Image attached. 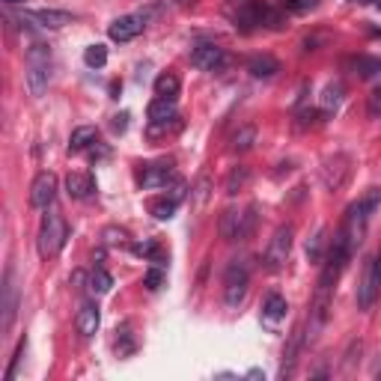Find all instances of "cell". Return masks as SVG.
I'll return each instance as SVG.
<instances>
[{"label": "cell", "instance_id": "cell-23", "mask_svg": "<svg viewBox=\"0 0 381 381\" xmlns=\"http://www.w3.org/2000/svg\"><path fill=\"white\" fill-rule=\"evenodd\" d=\"M95 140H98V131L93 129V125H81V129H75L72 137H69V152H83V149H90Z\"/></svg>", "mask_w": 381, "mask_h": 381}, {"label": "cell", "instance_id": "cell-14", "mask_svg": "<svg viewBox=\"0 0 381 381\" xmlns=\"http://www.w3.org/2000/svg\"><path fill=\"white\" fill-rule=\"evenodd\" d=\"M24 18L36 21L39 27H48V30H60V27L72 24V16H69V12H63V9H27Z\"/></svg>", "mask_w": 381, "mask_h": 381}, {"label": "cell", "instance_id": "cell-24", "mask_svg": "<svg viewBox=\"0 0 381 381\" xmlns=\"http://www.w3.org/2000/svg\"><path fill=\"white\" fill-rule=\"evenodd\" d=\"M247 182H250V167L238 164V167H233V170H230L227 182H223V191H227L230 197H235L238 191H245V188H247Z\"/></svg>", "mask_w": 381, "mask_h": 381}, {"label": "cell", "instance_id": "cell-28", "mask_svg": "<svg viewBox=\"0 0 381 381\" xmlns=\"http://www.w3.org/2000/svg\"><path fill=\"white\" fill-rule=\"evenodd\" d=\"M253 143H257V129H253V125H245V129H242V131H238V134L233 137V143H230V152L242 155V152L253 149Z\"/></svg>", "mask_w": 381, "mask_h": 381}, {"label": "cell", "instance_id": "cell-16", "mask_svg": "<svg viewBox=\"0 0 381 381\" xmlns=\"http://www.w3.org/2000/svg\"><path fill=\"white\" fill-rule=\"evenodd\" d=\"M75 324H78V334H81V336H95L98 324H102V310H98V304H93V301L83 304V307L78 310Z\"/></svg>", "mask_w": 381, "mask_h": 381}, {"label": "cell", "instance_id": "cell-31", "mask_svg": "<svg viewBox=\"0 0 381 381\" xmlns=\"http://www.w3.org/2000/svg\"><path fill=\"white\" fill-rule=\"evenodd\" d=\"M358 206L363 209L366 218H373L375 211H378V206H381V188H366V194L358 200Z\"/></svg>", "mask_w": 381, "mask_h": 381}, {"label": "cell", "instance_id": "cell-20", "mask_svg": "<svg viewBox=\"0 0 381 381\" xmlns=\"http://www.w3.org/2000/svg\"><path fill=\"white\" fill-rule=\"evenodd\" d=\"M247 72H250L253 78L268 81V78H274V75L280 72V63L271 57V54H257V57L247 60Z\"/></svg>", "mask_w": 381, "mask_h": 381}, {"label": "cell", "instance_id": "cell-35", "mask_svg": "<svg viewBox=\"0 0 381 381\" xmlns=\"http://www.w3.org/2000/svg\"><path fill=\"white\" fill-rule=\"evenodd\" d=\"M161 283H164V265H152L143 277V286L155 292V289H161Z\"/></svg>", "mask_w": 381, "mask_h": 381}, {"label": "cell", "instance_id": "cell-2", "mask_svg": "<svg viewBox=\"0 0 381 381\" xmlns=\"http://www.w3.org/2000/svg\"><path fill=\"white\" fill-rule=\"evenodd\" d=\"M27 90L33 98L45 95L48 83H51V48L48 45H33L27 48Z\"/></svg>", "mask_w": 381, "mask_h": 381}, {"label": "cell", "instance_id": "cell-27", "mask_svg": "<svg viewBox=\"0 0 381 381\" xmlns=\"http://www.w3.org/2000/svg\"><path fill=\"white\" fill-rule=\"evenodd\" d=\"M257 221H259V206L250 203L245 211H242V227H238V242H245V238L253 235V230H257Z\"/></svg>", "mask_w": 381, "mask_h": 381}, {"label": "cell", "instance_id": "cell-32", "mask_svg": "<svg viewBox=\"0 0 381 381\" xmlns=\"http://www.w3.org/2000/svg\"><path fill=\"white\" fill-rule=\"evenodd\" d=\"M340 102H343V87H340V83H328L324 93H322V107L331 114V110L340 107Z\"/></svg>", "mask_w": 381, "mask_h": 381}, {"label": "cell", "instance_id": "cell-34", "mask_svg": "<svg viewBox=\"0 0 381 381\" xmlns=\"http://www.w3.org/2000/svg\"><path fill=\"white\" fill-rule=\"evenodd\" d=\"M322 250H324V230L319 227L316 235L307 242V257H310V262H319V259H322Z\"/></svg>", "mask_w": 381, "mask_h": 381}, {"label": "cell", "instance_id": "cell-12", "mask_svg": "<svg viewBox=\"0 0 381 381\" xmlns=\"http://www.w3.org/2000/svg\"><path fill=\"white\" fill-rule=\"evenodd\" d=\"M182 197H185V185L182 182H176V188H173V194L170 197H155V200L149 203V211L158 221H170L173 215H176V209H179V203H182Z\"/></svg>", "mask_w": 381, "mask_h": 381}, {"label": "cell", "instance_id": "cell-6", "mask_svg": "<svg viewBox=\"0 0 381 381\" xmlns=\"http://www.w3.org/2000/svg\"><path fill=\"white\" fill-rule=\"evenodd\" d=\"M247 286H250V268L245 259H233L223 271V301L227 307H238L245 301L247 295Z\"/></svg>", "mask_w": 381, "mask_h": 381}, {"label": "cell", "instance_id": "cell-13", "mask_svg": "<svg viewBox=\"0 0 381 381\" xmlns=\"http://www.w3.org/2000/svg\"><path fill=\"white\" fill-rule=\"evenodd\" d=\"M143 188H164L167 191V185H173V182H179V176H176V170L170 164H149L146 170H143Z\"/></svg>", "mask_w": 381, "mask_h": 381}, {"label": "cell", "instance_id": "cell-18", "mask_svg": "<svg viewBox=\"0 0 381 381\" xmlns=\"http://www.w3.org/2000/svg\"><path fill=\"white\" fill-rule=\"evenodd\" d=\"M301 346H304V331H292L289 343H286V348H283V366H280V378H289V375L295 373V363H298Z\"/></svg>", "mask_w": 381, "mask_h": 381}, {"label": "cell", "instance_id": "cell-1", "mask_svg": "<svg viewBox=\"0 0 381 381\" xmlns=\"http://www.w3.org/2000/svg\"><path fill=\"white\" fill-rule=\"evenodd\" d=\"M334 286L336 283L319 277L316 292H313V304H310V313H307V334H304V343H310V346L319 340V334L324 331V324H328L331 301H334Z\"/></svg>", "mask_w": 381, "mask_h": 381}, {"label": "cell", "instance_id": "cell-7", "mask_svg": "<svg viewBox=\"0 0 381 381\" xmlns=\"http://www.w3.org/2000/svg\"><path fill=\"white\" fill-rule=\"evenodd\" d=\"M381 295V250L363 265L361 283H358V310H370Z\"/></svg>", "mask_w": 381, "mask_h": 381}, {"label": "cell", "instance_id": "cell-41", "mask_svg": "<svg viewBox=\"0 0 381 381\" xmlns=\"http://www.w3.org/2000/svg\"><path fill=\"white\" fill-rule=\"evenodd\" d=\"M351 4H358V6H366V4H375V0H351Z\"/></svg>", "mask_w": 381, "mask_h": 381}, {"label": "cell", "instance_id": "cell-42", "mask_svg": "<svg viewBox=\"0 0 381 381\" xmlns=\"http://www.w3.org/2000/svg\"><path fill=\"white\" fill-rule=\"evenodd\" d=\"M375 6H378V9H381V0H375Z\"/></svg>", "mask_w": 381, "mask_h": 381}, {"label": "cell", "instance_id": "cell-10", "mask_svg": "<svg viewBox=\"0 0 381 381\" xmlns=\"http://www.w3.org/2000/svg\"><path fill=\"white\" fill-rule=\"evenodd\" d=\"M54 197H57V176H54L51 170H42L30 185V203L36 209H51Z\"/></svg>", "mask_w": 381, "mask_h": 381}, {"label": "cell", "instance_id": "cell-40", "mask_svg": "<svg viewBox=\"0 0 381 381\" xmlns=\"http://www.w3.org/2000/svg\"><path fill=\"white\" fill-rule=\"evenodd\" d=\"M4 4H9V6H21V4H27V0H4Z\"/></svg>", "mask_w": 381, "mask_h": 381}, {"label": "cell", "instance_id": "cell-33", "mask_svg": "<svg viewBox=\"0 0 381 381\" xmlns=\"http://www.w3.org/2000/svg\"><path fill=\"white\" fill-rule=\"evenodd\" d=\"M102 238H105L107 247H125V245H129V233L119 230V227H107V230L102 233Z\"/></svg>", "mask_w": 381, "mask_h": 381}, {"label": "cell", "instance_id": "cell-26", "mask_svg": "<svg viewBox=\"0 0 381 381\" xmlns=\"http://www.w3.org/2000/svg\"><path fill=\"white\" fill-rule=\"evenodd\" d=\"M179 90H182V81L173 72H164V75H158V81H155V95H161V98H176Z\"/></svg>", "mask_w": 381, "mask_h": 381}, {"label": "cell", "instance_id": "cell-22", "mask_svg": "<svg viewBox=\"0 0 381 381\" xmlns=\"http://www.w3.org/2000/svg\"><path fill=\"white\" fill-rule=\"evenodd\" d=\"M238 227H242V211L238 209H227L218 221V230H221V238L223 242H235L238 238Z\"/></svg>", "mask_w": 381, "mask_h": 381}, {"label": "cell", "instance_id": "cell-17", "mask_svg": "<svg viewBox=\"0 0 381 381\" xmlns=\"http://www.w3.org/2000/svg\"><path fill=\"white\" fill-rule=\"evenodd\" d=\"M66 191L72 200H87L95 194V179L90 173H69L66 176Z\"/></svg>", "mask_w": 381, "mask_h": 381}, {"label": "cell", "instance_id": "cell-37", "mask_svg": "<svg viewBox=\"0 0 381 381\" xmlns=\"http://www.w3.org/2000/svg\"><path fill=\"white\" fill-rule=\"evenodd\" d=\"M366 114H370V119H381V90H373V93H370V102H366Z\"/></svg>", "mask_w": 381, "mask_h": 381}, {"label": "cell", "instance_id": "cell-15", "mask_svg": "<svg viewBox=\"0 0 381 381\" xmlns=\"http://www.w3.org/2000/svg\"><path fill=\"white\" fill-rule=\"evenodd\" d=\"M286 313H289L286 298H283V295H277V292H271L265 298V304H262V324L274 331L277 324H280V319H286Z\"/></svg>", "mask_w": 381, "mask_h": 381}, {"label": "cell", "instance_id": "cell-30", "mask_svg": "<svg viewBox=\"0 0 381 381\" xmlns=\"http://www.w3.org/2000/svg\"><path fill=\"white\" fill-rule=\"evenodd\" d=\"M83 63H87L90 69H105V63H107V48L105 45H90L87 51H83Z\"/></svg>", "mask_w": 381, "mask_h": 381}, {"label": "cell", "instance_id": "cell-29", "mask_svg": "<svg viewBox=\"0 0 381 381\" xmlns=\"http://www.w3.org/2000/svg\"><path fill=\"white\" fill-rule=\"evenodd\" d=\"M110 286H114V277H110L102 265L93 268V274H90V289H93L95 295H105V292H110Z\"/></svg>", "mask_w": 381, "mask_h": 381}, {"label": "cell", "instance_id": "cell-36", "mask_svg": "<svg viewBox=\"0 0 381 381\" xmlns=\"http://www.w3.org/2000/svg\"><path fill=\"white\" fill-rule=\"evenodd\" d=\"M24 351H27V340H21V343H18V348H16V355H12V363H9V370H6V381L16 378L18 363H21V358H24Z\"/></svg>", "mask_w": 381, "mask_h": 381}, {"label": "cell", "instance_id": "cell-5", "mask_svg": "<svg viewBox=\"0 0 381 381\" xmlns=\"http://www.w3.org/2000/svg\"><path fill=\"white\" fill-rule=\"evenodd\" d=\"M292 238H295V227H292V223H283V227H277V230H274L271 242H268V247H265V253H262L265 271H280V268L289 262Z\"/></svg>", "mask_w": 381, "mask_h": 381}, {"label": "cell", "instance_id": "cell-21", "mask_svg": "<svg viewBox=\"0 0 381 381\" xmlns=\"http://www.w3.org/2000/svg\"><path fill=\"white\" fill-rule=\"evenodd\" d=\"M149 122H173V119H179L176 117V98H155V102L149 105Z\"/></svg>", "mask_w": 381, "mask_h": 381}, {"label": "cell", "instance_id": "cell-3", "mask_svg": "<svg viewBox=\"0 0 381 381\" xmlns=\"http://www.w3.org/2000/svg\"><path fill=\"white\" fill-rule=\"evenodd\" d=\"M45 211L48 215L42 218V227H39V257L51 259V257H57V253L63 250L66 238H69V227H66L60 211H51V209H45Z\"/></svg>", "mask_w": 381, "mask_h": 381}, {"label": "cell", "instance_id": "cell-4", "mask_svg": "<svg viewBox=\"0 0 381 381\" xmlns=\"http://www.w3.org/2000/svg\"><path fill=\"white\" fill-rule=\"evenodd\" d=\"M351 173H355V158H351L348 152H334L322 164V182L331 194H340L348 185Z\"/></svg>", "mask_w": 381, "mask_h": 381}, {"label": "cell", "instance_id": "cell-25", "mask_svg": "<svg viewBox=\"0 0 381 381\" xmlns=\"http://www.w3.org/2000/svg\"><path fill=\"white\" fill-rule=\"evenodd\" d=\"M209 197H211V179L209 176H200L194 182V188H191V209L194 211H203L206 203H209Z\"/></svg>", "mask_w": 381, "mask_h": 381}, {"label": "cell", "instance_id": "cell-39", "mask_svg": "<svg viewBox=\"0 0 381 381\" xmlns=\"http://www.w3.org/2000/svg\"><path fill=\"white\" fill-rule=\"evenodd\" d=\"M125 119H129V114H119V117H114V122H110V125H114V131H125V125H129Z\"/></svg>", "mask_w": 381, "mask_h": 381}, {"label": "cell", "instance_id": "cell-9", "mask_svg": "<svg viewBox=\"0 0 381 381\" xmlns=\"http://www.w3.org/2000/svg\"><path fill=\"white\" fill-rule=\"evenodd\" d=\"M223 63H227V51L215 45V42H203V45H197L191 51V66L200 69V72H215Z\"/></svg>", "mask_w": 381, "mask_h": 381}, {"label": "cell", "instance_id": "cell-38", "mask_svg": "<svg viewBox=\"0 0 381 381\" xmlns=\"http://www.w3.org/2000/svg\"><path fill=\"white\" fill-rule=\"evenodd\" d=\"M283 6H289L292 12H307L316 6V0H283Z\"/></svg>", "mask_w": 381, "mask_h": 381}, {"label": "cell", "instance_id": "cell-8", "mask_svg": "<svg viewBox=\"0 0 381 381\" xmlns=\"http://www.w3.org/2000/svg\"><path fill=\"white\" fill-rule=\"evenodd\" d=\"M146 21H149L146 12H137V16H122L117 21H110L107 36L114 39V42H131V39H137L140 33H143Z\"/></svg>", "mask_w": 381, "mask_h": 381}, {"label": "cell", "instance_id": "cell-11", "mask_svg": "<svg viewBox=\"0 0 381 381\" xmlns=\"http://www.w3.org/2000/svg\"><path fill=\"white\" fill-rule=\"evenodd\" d=\"M0 310H4L0 334H9L12 322H16V313H18V286H16V280H12V268H9L6 277H4V304H0Z\"/></svg>", "mask_w": 381, "mask_h": 381}, {"label": "cell", "instance_id": "cell-19", "mask_svg": "<svg viewBox=\"0 0 381 381\" xmlns=\"http://www.w3.org/2000/svg\"><path fill=\"white\" fill-rule=\"evenodd\" d=\"M346 69H348L351 75L370 81V78H375L381 72V60L378 57H366V54H358V57H348L346 60Z\"/></svg>", "mask_w": 381, "mask_h": 381}]
</instances>
